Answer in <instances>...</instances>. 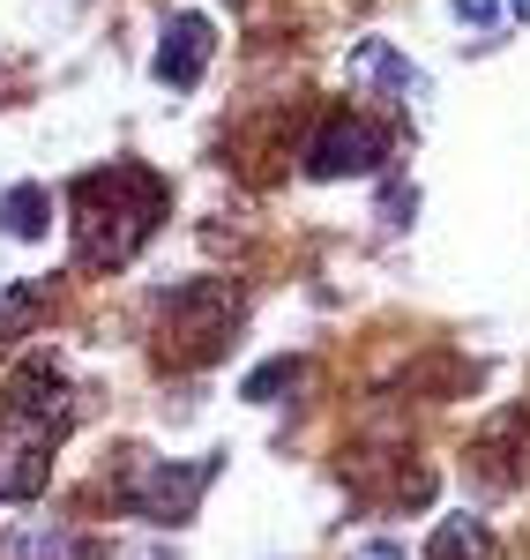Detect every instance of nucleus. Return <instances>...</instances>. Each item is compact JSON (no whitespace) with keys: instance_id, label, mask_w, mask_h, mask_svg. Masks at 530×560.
<instances>
[{"instance_id":"nucleus-1","label":"nucleus","mask_w":530,"mask_h":560,"mask_svg":"<svg viewBox=\"0 0 530 560\" xmlns=\"http://www.w3.org/2000/svg\"><path fill=\"white\" fill-rule=\"evenodd\" d=\"M75 427V388L60 382V366L38 359L23 366L0 396V501H31L52 471V448Z\"/></svg>"},{"instance_id":"nucleus-2","label":"nucleus","mask_w":530,"mask_h":560,"mask_svg":"<svg viewBox=\"0 0 530 560\" xmlns=\"http://www.w3.org/2000/svg\"><path fill=\"white\" fill-rule=\"evenodd\" d=\"M165 217V179L142 165H105L75 179V255L90 269H128Z\"/></svg>"},{"instance_id":"nucleus-3","label":"nucleus","mask_w":530,"mask_h":560,"mask_svg":"<svg viewBox=\"0 0 530 560\" xmlns=\"http://www.w3.org/2000/svg\"><path fill=\"white\" fill-rule=\"evenodd\" d=\"M224 471V456H195V464H165V456H134L120 478V501L150 523H187L195 501L210 493V478Z\"/></svg>"},{"instance_id":"nucleus-4","label":"nucleus","mask_w":530,"mask_h":560,"mask_svg":"<svg viewBox=\"0 0 530 560\" xmlns=\"http://www.w3.org/2000/svg\"><path fill=\"white\" fill-rule=\"evenodd\" d=\"M397 158V142L381 120H358V113H329L307 142V173L314 179H358L374 173V165H389Z\"/></svg>"},{"instance_id":"nucleus-5","label":"nucleus","mask_w":530,"mask_h":560,"mask_svg":"<svg viewBox=\"0 0 530 560\" xmlns=\"http://www.w3.org/2000/svg\"><path fill=\"white\" fill-rule=\"evenodd\" d=\"M210 52H217L210 15H173L150 68H157V83H165V90H195V83H202V68H210Z\"/></svg>"},{"instance_id":"nucleus-6","label":"nucleus","mask_w":530,"mask_h":560,"mask_svg":"<svg viewBox=\"0 0 530 560\" xmlns=\"http://www.w3.org/2000/svg\"><path fill=\"white\" fill-rule=\"evenodd\" d=\"M344 75H352V83H374L381 97H397V105H426V75H419L389 38H358L352 60H344Z\"/></svg>"},{"instance_id":"nucleus-7","label":"nucleus","mask_w":530,"mask_h":560,"mask_svg":"<svg viewBox=\"0 0 530 560\" xmlns=\"http://www.w3.org/2000/svg\"><path fill=\"white\" fill-rule=\"evenodd\" d=\"M0 560H83V546H75V530L60 516H31L0 538Z\"/></svg>"},{"instance_id":"nucleus-8","label":"nucleus","mask_w":530,"mask_h":560,"mask_svg":"<svg viewBox=\"0 0 530 560\" xmlns=\"http://www.w3.org/2000/svg\"><path fill=\"white\" fill-rule=\"evenodd\" d=\"M45 224H52V195L45 187H8L0 195V232L8 240H45Z\"/></svg>"},{"instance_id":"nucleus-9","label":"nucleus","mask_w":530,"mask_h":560,"mask_svg":"<svg viewBox=\"0 0 530 560\" xmlns=\"http://www.w3.org/2000/svg\"><path fill=\"white\" fill-rule=\"evenodd\" d=\"M426 560H493V538L479 516H441V530L426 538Z\"/></svg>"},{"instance_id":"nucleus-10","label":"nucleus","mask_w":530,"mask_h":560,"mask_svg":"<svg viewBox=\"0 0 530 560\" xmlns=\"http://www.w3.org/2000/svg\"><path fill=\"white\" fill-rule=\"evenodd\" d=\"M292 382H299V359H284V366H262V374L247 382V396H255V404H276V388H292Z\"/></svg>"},{"instance_id":"nucleus-11","label":"nucleus","mask_w":530,"mask_h":560,"mask_svg":"<svg viewBox=\"0 0 530 560\" xmlns=\"http://www.w3.org/2000/svg\"><path fill=\"white\" fill-rule=\"evenodd\" d=\"M352 560H403V546H397V538H366Z\"/></svg>"}]
</instances>
